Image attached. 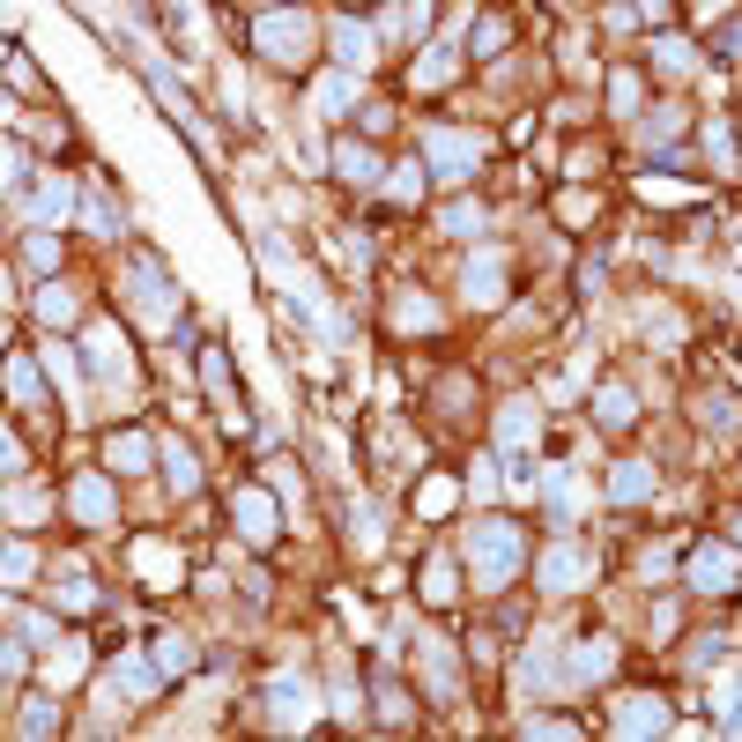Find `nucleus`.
Masks as SVG:
<instances>
[{
    "label": "nucleus",
    "instance_id": "9d476101",
    "mask_svg": "<svg viewBox=\"0 0 742 742\" xmlns=\"http://www.w3.org/2000/svg\"><path fill=\"white\" fill-rule=\"evenodd\" d=\"M171 491H194V483H201V475H194V454H178V446H171Z\"/></svg>",
    "mask_w": 742,
    "mask_h": 742
},
{
    "label": "nucleus",
    "instance_id": "f8f14e48",
    "mask_svg": "<svg viewBox=\"0 0 742 742\" xmlns=\"http://www.w3.org/2000/svg\"><path fill=\"white\" fill-rule=\"evenodd\" d=\"M15 171H23V157H15V141H0V186H8Z\"/></svg>",
    "mask_w": 742,
    "mask_h": 742
},
{
    "label": "nucleus",
    "instance_id": "9b49d317",
    "mask_svg": "<svg viewBox=\"0 0 742 742\" xmlns=\"http://www.w3.org/2000/svg\"><path fill=\"white\" fill-rule=\"evenodd\" d=\"M15 468H23V446H15V438L0 431V475H15Z\"/></svg>",
    "mask_w": 742,
    "mask_h": 742
},
{
    "label": "nucleus",
    "instance_id": "ddd939ff",
    "mask_svg": "<svg viewBox=\"0 0 742 742\" xmlns=\"http://www.w3.org/2000/svg\"><path fill=\"white\" fill-rule=\"evenodd\" d=\"M8 112H15V104H8V89H0V120H8Z\"/></svg>",
    "mask_w": 742,
    "mask_h": 742
},
{
    "label": "nucleus",
    "instance_id": "7ed1b4c3",
    "mask_svg": "<svg viewBox=\"0 0 742 742\" xmlns=\"http://www.w3.org/2000/svg\"><path fill=\"white\" fill-rule=\"evenodd\" d=\"M75 512H83L89 528H97V520H104V512H112V491H104V483H97V475H83V483H75Z\"/></svg>",
    "mask_w": 742,
    "mask_h": 742
},
{
    "label": "nucleus",
    "instance_id": "4468645a",
    "mask_svg": "<svg viewBox=\"0 0 742 742\" xmlns=\"http://www.w3.org/2000/svg\"><path fill=\"white\" fill-rule=\"evenodd\" d=\"M0 60H8V45H0Z\"/></svg>",
    "mask_w": 742,
    "mask_h": 742
},
{
    "label": "nucleus",
    "instance_id": "39448f33",
    "mask_svg": "<svg viewBox=\"0 0 742 742\" xmlns=\"http://www.w3.org/2000/svg\"><path fill=\"white\" fill-rule=\"evenodd\" d=\"M30 215H38V223H45V215H67V178H60V171H52V178L38 186V201H30Z\"/></svg>",
    "mask_w": 742,
    "mask_h": 742
},
{
    "label": "nucleus",
    "instance_id": "f03ea898",
    "mask_svg": "<svg viewBox=\"0 0 742 742\" xmlns=\"http://www.w3.org/2000/svg\"><path fill=\"white\" fill-rule=\"evenodd\" d=\"M691 586H705V594H728V586H735V557H728V549H698Z\"/></svg>",
    "mask_w": 742,
    "mask_h": 742
},
{
    "label": "nucleus",
    "instance_id": "6e6552de",
    "mask_svg": "<svg viewBox=\"0 0 742 742\" xmlns=\"http://www.w3.org/2000/svg\"><path fill=\"white\" fill-rule=\"evenodd\" d=\"M246 535H252V542L275 535V520H268V497H260V491H246Z\"/></svg>",
    "mask_w": 742,
    "mask_h": 742
},
{
    "label": "nucleus",
    "instance_id": "20e7f679",
    "mask_svg": "<svg viewBox=\"0 0 742 742\" xmlns=\"http://www.w3.org/2000/svg\"><path fill=\"white\" fill-rule=\"evenodd\" d=\"M342 178H357V186H371V178H379V157H371L364 141H342Z\"/></svg>",
    "mask_w": 742,
    "mask_h": 742
},
{
    "label": "nucleus",
    "instance_id": "423d86ee",
    "mask_svg": "<svg viewBox=\"0 0 742 742\" xmlns=\"http://www.w3.org/2000/svg\"><path fill=\"white\" fill-rule=\"evenodd\" d=\"M104 460H112V468H120V475H134V468H141V460H149V446H141V438H134V431H126V438H112V446H104Z\"/></svg>",
    "mask_w": 742,
    "mask_h": 742
},
{
    "label": "nucleus",
    "instance_id": "0eeeda50",
    "mask_svg": "<svg viewBox=\"0 0 742 742\" xmlns=\"http://www.w3.org/2000/svg\"><path fill=\"white\" fill-rule=\"evenodd\" d=\"M483 565H491V579H483V586H497V572L512 565V535H505V528H491V535H483Z\"/></svg>",
    "mask_w": 742,
    "mask_h": 742
},
{
    "label": "nucleus",
    "instance_id": "f257e3e1",
    "mask_svg": "<svg viewBox=\"0 0 742 742\" xmlns=\"http://www.w3.org/2000/svg\"><path fill=\"white\" fill-rule=\"evenodd\" d=\"M260 45H268V60H305L312 30H305V15H268L260 23Z\"/></svg>",
    "mask_w": 742,
    "mask_h": 742
},
{
    "label": "nucleus",
    "instance_id": "1a4fd4ad",
    "mask_svg": "<svg viewBox=\"0 0 742 742\" xmlns=\"http://www.w3.org/2000/svg\"><path fill=\"white\" fill-rule=\"evenodd\" d=\"M38 312L52 320V327H60V320H75V297H67V289H45V297H38Z\"/></svg>",
    "mask_w": 742,
    "mask_h": 742
}]
</instances>
